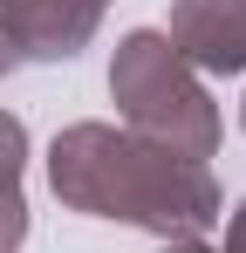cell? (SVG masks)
<instances>
[{
    "label": "cell",
    "instance_id": "6da1fadb",
    "mask_svg": "<svg viewBox=\"0 0 246 253\" xmlns=\"http://www.w3.org/2000/svg\"><path fill=\"white\" fill-rule=\"evenodd\" d=\"M48 185L69 212L117 219L151 240H205L226 219L212 165H192L117 124H69L48 144Z\"/></svg>",
    "mask_w": 246,
    "mask_h": 253
},
{
    "label": "cell",
    "instance_id": "7a4b0ae2",
    "mask_svg": "<svg viewBox=\"0 0 246 253\" xmlns=\"http://www.w3.org/2000/svg\"><path fill=\"white\" fill-rule=\"evenodd\" d=\"M110 103L123 130H137L144 144H164L178 158L205 165L219 151V103L205 96V76L164 42V28H130L110 55Z\"/></svg>",
    "mask_w": 246,
    "mask_h": 253
},
{
    "label": "cell",
    "instance_id": "3957f363",
    "mask_svg": "<svg viewBox=\"0 0 246 253\" xmlns=\"http://www.w3.org/2000/svg\"><path fill=\"white\" fill-rule=\"evenodd\" d=\"M164 42L199 76H246V0H171Z\"/></svg>",
    "mask_w": 246,
    "mask_h": 253
},
{
    "label": "cell",
    "instance_id": "277c9868",
    "mask_svg": "<svg viewBox=\"0 0 246 253\" xmlns=\"http://www.w3.org/2000/svg\"><path fill=\"white\" fill-rule=\"evenodd\" d=\"M110 0H0V21L28 62H69L96 42Z\"/></svg>",
    "mask_w": 246,
    "mask_h": 253
},
{
    "label": "cell",
    "instance_id": "5b68a950",
    "mask_svg": "<svg viewBox=\"0 0 246 253\" xmlns=\"http://www.w3.org/2000/svg\"><path fill=\"white\" fill-rule=\"evenodd\" d=\"M21 171H28V124L0 110V192H21Z\"/></svg>",
    "mask_w": 246,
    "mask_h": 253
},
{
    "label": "cell",
    "instance_id": "8992f818",
    "mask_svg": "<svg viewBox=\"0 0 246 253\" xmlns=\"http://www.w3.org/2000/svg\"><path fill=\"white\" fill-rule=\"evenodd\" d=\"M21 240H28V199L0 192V253H21Z\"/></svg>",
    "mask_w": 246,
    "mask_h": 253
},
{
    "label": "cell",
    "instance_id": "52a82bcc",
    "mask_svg": "<svg viewBox=\"0 0 246 253\" xmlns=\"http://www.w3.org/2000/svg\"><path fill=\"white\" fill-rule=\"evenodd\" d=\"M219 253H246V199H240V212L226 219V247Z\"/></svg>",
    "mask_w": 246,
    "mask_h": 253
},
{
    "label": "cell",
    "instance_id": "ba28073f",
    "mask_svg": "<svg viewBox=\"0 0 246 253\" xmlns=\"http://www.w3.org/2000/svg\"><path fill=\"white\" fill-rule=\"evenodd\" d=\"M14 62H21V48H14V35H7V21H0V76H7Z\"/></svg>",
    "mask_w": 246,
    "mask_h": 253
},
{
    "label": "cell",
    "instance_id": "9c48e42d",
    "mask_svg": "<svg viewBox=\"0 0 246 253\" xmlns=\"http://www.w3.org/2000/svg\"><path fill=\"white\" fill-rule=\"evenodd\" d=\"M158 253H212V247H205V240H164Z\"/></svg>",
    "mask_w": 246,
    "mask_h": 253
},
{
    "label": "cell",
    "instance_id": "30bf717a",
    "mask_svg": "<svg viewBox=\"0 0 246 253\" xmlns=\"http://www.w3.org/2000/svg\"><path fill=\"white\" fill-rule=\"evenodd\" d=\"M240 124H246V103H240Z\"/></svg>",
    "mask_w": 246,
    "mask_h": 253
}]
</instances>
